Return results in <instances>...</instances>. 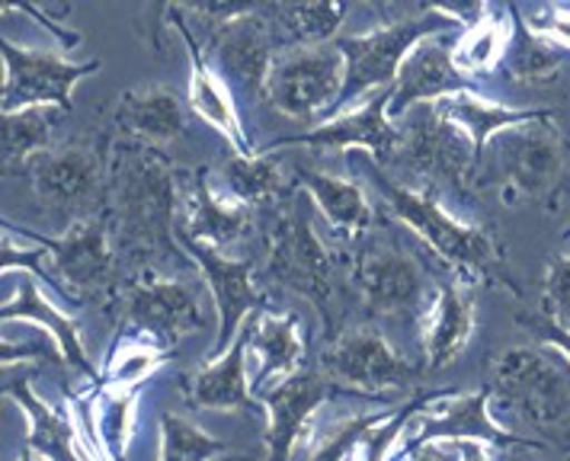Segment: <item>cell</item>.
Returning a JSON list of instances; mask_svg holds the SVG:
<instances>
[{
	"label": "cell",
	"mask_w": 570,
	"mask_h": 461,
	"mask_svg": "<svg viewBox=\"0 0 570 461\" xmlns=\"http://www.w3.org/2000/svg\"><path fill=\"white\" fill-rule=\"evenodd\" d=\"M3 394L23 410L29 423L27 445L36 455H42L46 461H90L75 413L52 408L46 398H39L32 391L29 375H7Z\"/></svg>",
	"instance_id": "27"
},
{
	"label": "cell",
	"mask_w": 570,
	"mask_h": 461,
	"mask_svg": "<svg viewBox=\"0 0 570 461\" xmlns=\"http://www.w3.org/2000/svg\"><path fill=\"white\" fill-rule=\"evenodd\" d=\"M170 20H174V29L183 36L186 49H189V106H193V112L215 128L218 135H225V141L232 145L234 154L254 157L257 151H254V141L244 131L237 102L232 97V84L208 65L203 49L196 46V36H193L189 23L180 20V7L170 10Z\"/></svg>",
	"instance_id": "21"
},
{
	"label": "cell",
	"mask_w": 570,
	"mask_h": 461,
	"mask_svg": "<svg viewBox=\"0 0 570 461\" xmlns=\"http://www.w3.org/2000/svg\"><path fill=\"white\" fill-rule=\"evenodd\" d=\"M317 372L327 375L331 382L353 391L356 398H368L375 404H385V391L394 388H414L423 369L411 365L401 356L385 333L379 327H346L337 336L327 340L317 359Z\"/></svg>",
	"instance_id": "8"
},
{
	"label": "cell",
	"mask_w": 570,
	"mask_h": 461,
	"mask_svg": "<svg viewBox=\"0 0 570 461\" xmlns=\"http://www.w3.org/2000/svg\"><path fill=\"white\" fill-rule=\"evenodd\" d=\"M170 353L174 350H164L145 336H116L100 369V382L112 388H141L170 359Z\"/></svg>",
	"instance_id": "35"
},
{
	"label": "cell",
	"mask_w": 570,
	"mask_h": 461,
	"mask_svg": "<svg viewBox=\"0 0 570 461\" xmlns=\"http://www.w3.org/2000/svg\"><path fill=\"white\" fill-rule=\"evenodd\" d=\"M401 154L416 177L449 179L465 186L478 167L474 148L462 131L442 122L433 106H416L401 119Z\"/></svg>",
	"instance_id": "18"
},
{
	"label": "cell",
	"mask_w": 570,
	"mask_h": 461,
	"mask_svg": "<svg viewBox=\"0 0 570 461\" xmlns=\"http://www.w3.org/2000/svg\"><path fill=\"white\" fill-rule=\"evenodd\" d=\"M247 225H250V208L237 199H232V203L222 199L208 183V170H196L180 189V208H177V230L174 234L225 251L247 230Z\"/></svg>",
	"instance_id": "25"
},
{
	"label": "cell",
	"mask_w": 570,
	"mask_h": 461,
	"mask_svg": "<svg viewBox=\"0 0 570 461\" xmlns=\"http://www.w3.org/2000/svg\"><path fill=\"white\" fill-rule=\"evenodd\" d=\"M177 247L193 259V266H199L208 295H212V307L218 314L215 346L208 350L206 356V362H212L232 346L240 327L247 324V317L257 311V259H232L225 251L199 244V241H189V237H180V234H177Z\"/></svg>",
	"instance_id": "15"
},
{
	"label": "cell",
	"mask_w": 570,
	"mask_h": 461,
	"mask_svg": "<svg viewBox=\"0 0 570 461\" xmlns=\"http://www.w3.org/2000/svg\"><path fill=\"white\" fill-rule=\"evenodd\" d=\"M394 408H375V410H360V413H350L343 420L327 423L324 430H317L305 449V459L302 461H353L360 442L365 439L368 430H375L382 420H389Z\"/></svg>",
	"instance_id": "36"
},
{
	"label": "cell",
	"mask_w": 570,
	"mask_h": 461,
	"mask_svg": "<svg viewBox=\"0 0 570 461\" xmlns=\"http://www.w3.org/2000/svg\"><path fill=\"white\" fill-rule=\"evenodd\" d=\"M493 167L500 199L517 203H558L564 189V141L554 122L522 126L493 138Z\"/></svg>",
	"instance_id": "10"
},
{
	"label": "cell",
	"mask_w": 570,
	"mask_h": 461,
	"mask_svg": "<svg viewBox=\"0 0 570 461\" xmlns=\"http://www.w3.org/2000/svg\"><path fill=\"white\" fill-rule=\"evenodd\" d=\"M513 55H517L513 75L522 77V80H548V77L558 71V65H561V58H564L561 49H554V46H548L544 39L532 36L522 23H519V39Z\"/></svg>",
	"instance_id": "39"
},
{
	"label": "cell",
	"mask_w": 570,
	"mask_h": 461,
	"mask_svg": "<svg viewBox=\"0 0 570 461\" xmlns=\"http://www.w3.org/2000/svg\"><path fill=\"white\" fill-rule=\"evenodd\" d=\"M522 23V20H519ZM525 29L554 49H570V7H542L525 17Z\"/></svg>",
	"instance_id": "41"
},
{
	"label": "cell",
	"mask_w": 570,
	"mask_h": 461,
	"mask_svg": "<svg viewBox=\"0 0 570 461\" xmlns=\"http://www.w3.org/2000/svg\"><path fill=\"white\" fill-rule=\"evenodd\" d=\"M116 128L138 145L164 148L183 138V106L170 87H138L116 100Z\"/></svg>",
	"instance_id": "29"
},
{
	"label": "cell",
	"mask_w": 570,
	"mask_h": 461,
	"mask_svg": "<svg viewBox=\"0 0 570 461\" xmlns=\"http://www.w3.org/2000/svg\"><path fill=\"white\" fill-rule=\"evenodd\" d=\"M266 254H269V279L308 298L334 333V317H331L334 259L324 247V241L317 237L312 218L302 208L279 205L273 212L269 230H266Z\"/></svg>",
	"instance_id": "4"
},
{
	"label": "cell",
	"mask_w": 570,
	"mask_h": 461,
	"mask_svg": "<svg viewBox=\"0 0 570 461\" xmlns=\"http://www.w3.org/2000/svg\"><path fill=\"white\" fill-rule=\"evenodd\" d=\"M17 461H46V459H42V455H36V452H32V449L27 445V449L20 452V459H17Z\"/></svg>",
	"instance_id": "45"
},
{
	"label": "cell",
	"mask_w": 570,
	"mask_h": 461,
	"mask_svg": "<svg viewBox=\"0 0 570 461\" xmlns=\"http://www.w3.org/2000/svg\"><path fill=\"white\" fill-rule=\"evenodd\" d=\"M305 333L302 321L295 314H254V331H250V356L257 359V379L254 394L288 382L305 369Z\"/></svg>",
	"instance_id": "28"
},
{
	"label": "cell",
	"mask_w": 570,
	"mask_h": 461,
	"mask_svg": "<svg viewBox=\"0 0 570 461\" xmlns=\"http://www.w3.org/2000/svg\"><path fill=\"white\" fill-rule=\"evenodd\" d=\"M372 179H375L391 215L414 230L416 237H423L430 244V251L445 259L455 273H465V276L484 282H503L513 295H519V285L507 269L503 251L497 247V241L488 230L468 225L459 215H452L430 186L411 189V186H401L394 179L382 177L379 170H372Z\"/></svg>",
	"instance_id": "2"
},
{
	"label": "cell",
	"mask_w": 570,
	"mask_h": 461,
	"mask_svg": "<svg viewBox=\"0 0 570 461\" xmlns=\"http://www.w3.org/2000/svg\"><path fill=\"white\" fill-rule=\"evenodd\" d=\"M459 455H462V461H493L488 445H481V442H462L459 445Z\"/></svg>",
	"instance_id": "44"
},
{
	"label": "cell",
	"mask_w": 570,
	"mask_h": 461,
	"mask_svg": "<svg viewBox=\"0 0 570 461\" xmlns=\"http://www.w3.org/2000/svg\"><path fill=\"white\" fill-rule=\"evenodd\" d=\"M346 80V58L337 42L279 55L266 77L263 97L283 116L302 126H321L337 112Z\"/></svg>",
	"instance_id": "7"
},
{
	"label": "cell",
	"mask_w": 570,
	"mask_h": 461,
	"mask_svg": "<svg viewBox=\"0 0 570 461\" xmlns=\"http://www.w3.org/2000/svg\"><path fill=\"white\" fill-rule=\"evenodd\" d=\"M544 317H551L558 327L570 331V254L554 256L544 269L542 282Z\"/></svg>",
	"instance_id": "40"
},
{
	"label": "cell",
	"mask_w": 570,
	"mask_h": 461,
	"mask_svg": "<svg viewBox=\"0 0 570 461\" xmlns=\"http://www.w3.org/2000/svg\"><path fill=\"white\" fill-rule=\"evenodd\" d=\"M391 97H394V87L379 90L360 109H343L327 122L308 128L302 135L276 138L263 154H276L283 148H334V151L365 148L379 164H389L394 154H401V128L394 126L389 116Z\"/></svg>",
	"instance_id": "17"
},
{
	"label": "cell",
	"mask_w": 570,
	"mask_h": 461,
	"mask_svg": "<svg viewBox=\"0 0 570 461\" xmlns=\"http://www.w3.org/2000/svg\"><path fill=\"white\" fill-rule=\"evenodd\" d=\"M292 183L302 186V189L312 196L314 208L324 215V222H327L331 230L340 234V237L356 241V237H365V230L372 228V222H375L372 205H368L365 193L353 183V179L298 167Z\"/></svg>",
	"instance_id": "30"
},
{
	"label": "cell",
	"mask_w": 570,
	"mask_h": 461,
	"mask_svg": "<svg viewBox=\"0 0 570 461\" xmlns=\"http://www.w3.org/2000/svg\"><path fill=\"white\" fill-rule=\"evenodd\" d=\"M519 324L535 333V340H539L542 346L558 350V353L570 362V331L558 327V324H554L551 317H544V314H519Z\"/></svg>",
	"instance_id": "42"
},
{
	"label": "cell",
	"mask_w": 570,
	"mask_h": 461,
	"mask_svg": "<svg viewBox=\"0 0 570 461\" xmlns=\"http://www.w3.org/2000/svg\"><path fill=\"white\" fill-rule=\"evenodd\" d=\"M3 55V87L0 102L3 112H20L29 106H55L71 109V97L83 77L97 75L100 61H71L55 51H36L13 46L7 36L0 39Z\"/></svg>",
	"instance_id": "13"
},
{
	"label": "cell",
	"mask_w": 570,
	"mask_h": 461,
	"mask_svg": "<svg viewBox=\"0 0 570 461\" xmlns=\"http://www.w3.org/2000/svg\"><path fill=\"white\" fill-rule=\"evenodd\" d=\"M436 109L442 122L462 131L468 138V145L474 148V157L481 164L484 148H491L493 138L513 131L522 126H539V122H554V109H517V106H507V102L488 100L481 97L478 90H459V94H449L442 100L430 102Z\"/></svg>",
	"instance_id": "22"
},
{
	"label": "cell",
	"mask_w": 570,
	"mask_h": 461,
	"mask_svg": "<svg viewBox=\"0 0 570 461\" xmlns=\"http://www.w3.org/2000/svg\"><path fill=\"white\" fill-rule=\"evenodd\" d=\"M36 199L52 212L61 225V234L78 225L83 218L100 215L97 203L106 199L104 164L94 148L83 145H65L52 151L39 154L27 170Z\"/></svg>",
	"instance_id": "12"
},
{
	"label": "cell",
	"mask_w": 570,
	"mask_h": 461,
	"mask_svg": "<svg viewBox=\"0 0 570 461\" xmlns=\"http://www.w3.org/2000/svg\"><path fill=\"white\" fill-rule=\"evenodd\" d=\"M493 398L570 452V362L551 346H513L493 365Z\"/></svg>",
	"instance_id": "3"
},
{
	"label": "cell",
	"mask_w": 570,
	"mask_h": 461,
	"mask_svg": "<svg viewBox=\"0 0 570 461\" xmlns=\"http://www.w3.org/2000/svg\"><path fill=\"white\" fill-rule=\"evenodd\" d=\"M337 394H353V391L334 384L317 369H302L288 382L259 391L257 401L266 408V435H263L259 461H292L298 442L312 430L314 413Z\"/></svg>",
	"instance_id": "16"
},
{
	"label": "cell",
	"mask_w": 570,
	"mask_h": 461,
	"mask_svg": "<svg viewBox=\"0 0 570 461\" xmlns=\"http://www.w3.org/2000/svg\"><path fill=\"white\" fill-rule=\"evenodd\" d=\"M228 461H259V459H228Z\"/></svg>",
	"instance_id": "46"
},
{
	"label": "cell",
	"mask_w": 570,
	"mask_h": 461,
	"mask_svg": "<svg viewBox=\"0 0 570 461\" xmlns=\"http://www.w3.org/2000/svg\"><path fill=\"white\" fill-rule=\"evenodd\" d=\"M517 10L513 7H481L478 20L465 26V32L452 42V65L459 75L478 77L491 75L493 68L507 58L517 36Z\"/></svg>",
	"instance_id": "31"
},
{
	"label": "cell",
	"mask_w": 570,
	"mask_h": 461,
	"mask_svg": "<svg viewBox=\"0 0 570 461\" xmlns=\"http://www.w3.org/2000/svg\"><path fill=\"white\" fill-rule=\"evenodd\" d=\"M459 90H468V77L459 75V68L452 65V49L442 46L440 36H430L401 65L389 106L391 122H401L414 106L436 102Z\"/></svg>",
	"instance_id": "26"
},
{
	"label": "cell",
	"mask_w": 570,
	"mask_h": 461,
	"mask_svg": "<svg viewBox=\"0 0 570 461\" xmlns=\"http://www.w3.org/2000/svg\"><path fill=\"white\" fill-rule=\"evenodd\" d=\"M474 331V298L462 282H436L420 321V356L426 372H440L465 353Z\"/></svg>",
	"instance_id": "23"
},
{
	"label": "cell",
	"mask_w": 570,
	"mask_h": 461,
	"mask_svg": "<svg viewBox=\"0 0 570 461\" xmlns=\"http://www.w3.org/2000/svg\"><path fill=\"white\" fill-rule=\"evenodd\" d=\"M203 285L145 273L119 292L122 317L135 333L148 336L164 350H174L177 340L208 327L212 295L208 288L203 292Z\"/></svg>",
	"instance_id": "11"
},
{
	"label": "cell",
	"mask_w": 570,
	"mask_h": 461,
	"mask_svg": "<svg viewBox=\"0 0 570 461\" xmlns=\"http://www.w3.org/2000/svg\"><path fill=\"white\" fill-rule=\"evenodd\" d=\"M564 237H570V228H568V230H564Z\"/></svg>",
	"instance_id": "47"
},
{
	"label": "cell",
	"mask_w": 570,
	"mask_h": 461,
	"mask_svg": "<svg viewBox=\"0 0 570 461\" xmlns=\"http://www.w3.org/2000/svg\"><path fill=\"white\" fill-rule=\"evenodd\" d=\"M0 317L3 321H32L39 327H46L55 343V353L61 356V362L68 369H75L80 375H87L90 382H100V369L87 359V350H83V340H80L78 321L55 305L52 298L39 288L36 276H27V273H17V285L13 292L3 298V307H0Z\"/></svg>",
	"instance_id": "24"
},
{
	"label": "cell",
	"mask_w": 570,
	"mask_h": 461,
	"mask_svg": "<svg viewBox=\"0 0 570 461\" xmlns=\"http://www.w3.org/2000/svg\"><path fill=\"white\" fill-rule=\"evenodd\" d=\"M276 32H283L285 42L298 46H331L337 29L346 20V3H273L263 7Z\"/></svg>",
	"instance_id": "33"
},
{
	"label": "cell",
	"mask_w": 570,
	"mask_h": 461,
	"mask_svg": "<svg viewBox=\"0 0 570 461\" xmlns=\"http://www.w3.org/2000/svg\"><path fill=\"white\" fill-rule=\"evenodd\" d=\"M353 288L363 305L385 321H423L430 307V282L414 256L391 244H368L353 259Z\"/></svg>",
	"instance_id": "14"
},
{
	"label": "cell",
	"mask_w": 570,
	"mask_h": 461,
	"mask_svg": "<svg viewBox=\"0 0 570 461\" xmlns=\"http://www.w3.org/2000/svg\"><path fill=\"white\" fill-rule=\"evenodd\" d=\"M225 183L232 189V199L240 205H269L285 196V177L279 170V160L273 154L257 151L254 157L234 154L222 167Z\"/></svg>",
	"instance_id": "34"
},
{
	"label": "cell",
	"mask_w": 570,
	"mask_h": 461,
	"mask_svg": "<svg viewBox=\"0 0 570 461\" xmlns=\"http://www.w3.org/2000/svg\"><path fill=\"white\" fill-rule=\"evenodd\" d=\"M430 17H436V7H426V13L414 17V20H397V23L372 29V32H363V36L340 39L337 46L343 51V58H346V80H343L337 112H343V106H350V102H365L368 97H375L379 90H389V87L397 84L404 58L423 39L442 36V29H445V23H433Z\"/></svg>",
	"instance_id": "9"
},
{
	"label": "cell",
	"mask_w": 570,
	"mask_h": 461,
	"mask_svg": "<svg viewBox=\"0 0 570 461\" xmlns=\"http://www.w3.org/2000/svg\"><path fill=\"white\" fill-rule=\"evenodd\" d=\"M160 459L157 461H212L228 452V445L208 435L199 423L186 420L180 413L164 410L160 420Z\"/></svg>",
	"instance_id": "37"
},
{
	"label": "cell",
	"mask_w": 570,
	"mask_h": 461,
	"mask_svg": "<svg viewBox=\"0 0 570 461\" xmlns=\"http://www.w3.org/2000/svg\"><path fill=\"white\" fill-rule=\"evenodd\" d=\"M257 314V311H254ZM254 314L240 327L237 340L218 359L206 362L193 375H183L180 391L186 404L199 410H237V413H254L266 416V408L257 401L254 384L247 379V356H250V331H254Z\"/></svg>",
	"instance_id": "19"
},
{
	"label": "cell",
	"mask_w": 570,
	"mask_h": 461,
	"mask_svg": "<svg viewBox=\"0 0 570 461\" xmlns=\"http://www.w3.org/2000/svg\"><path fill=\"white\" fill-rule=\"evenodd\" d=\"M436 394H440V391H420L411 401H404L401 408H394V413H391L389 420H382L375 430L365 433V439L360 442V449H356V455H353V461H391V455L397 452V442H401V435L407 430V423L414 420L416 410L426 408Z\"/></svg>",
	"instance_id": "38"
},
{
	"label": "cell",
	"mask_w": 570,
	"mask_h": 461,
	"mask_svg": "<svg viewBox=\"0 0 570 461\" xmlns=\"http://www.w3.org/2000/svg\"><path fill=\"white\" fill-rule=\"evenodd\" d=\"M391 461H462V455H459V445L452 442H433L407 455H391Z\"/></svg>",
	"instance_id": "43"
},
{
	"label": "cell",
	"mask_w": 570,
	"mask_h": 461,
	"mask_svg": "<svg viewBox=\"0 0 570 461\" xmlns=\"http://www.w3.org/2000/svg\"><path fill=\"white\" fill-rule=\"evenodd\" d=\"M55 106H29L20 112H3L0 119V160L3 170H27L39 154L52 151Z\"/></svg>",
	"instance_id": "32"
},
{
	"label": "cell",
	"mask_w": 570,
	"mask_h": 461,
	"mask_svg": "<svg viewBox=\"0 0 570 461\" xmlns=\"http://www.w3.org/2000/svg\"><path fill=\"white\" fill-rule=\"evenodd\" d=\"M491 384L481 391H459V394L440 391L426 408L416 410L394 455H407L433 442H452V445L481 442L488 449L491 445L493 449H544L542 439L513 435L510 430H503L491 416Z\"/></svg>",
	"instance_id": "6"
},
{
	"label": "cell",
	"mask_w": 570,
	"mask_h": 461,
	"mask_svg": "<svg viewBox=\"0 0 570 461\" xmlns=\"http://www.w3.org/2000/svg\"><path fill=\"white\" fill-rule=\"evenodd\" d=\"M276 49H279V39H276V29L263 7H254V10L218 26L215 55L222 61L225 80H234L244 94L263 97L266 77L279 58Z\"/></svg>",
	"instance_id": "20"
},
{
	"label": "cell",
	"mask_w": 570,
	"mask_h": 461,
	"mask_svg": "<svg viewBox=\"0 0 570 461\" xmlns=\"http://www.w3.org/2000/svg\"><path fill=\"white\" fill-rule=\"evenodd\" d=\"M106 177L104 212L116 225L122 251L157 254L177 247L180 183L167 154L126 138L109 154Z\"/></svg>",
	"instance_id": "1"
},
{
	"label": "cell",
	"mask_w": 570,
	"mask_h": 461,
	"mask_svg": "<svg viewBox=\"0 0 570 461\" xmlns=\"http://www.w3.org/2000/svg\"><path fill=\"white\" fill-rule=\"evenodd\" d=\"M17 230L46 251V259L55 266V276L61 279L68 298H94L100 305L119 298V254L112 247V228L106 212L71 225L61 237H46L32 228Z\"/></svg>",
	"instance_id": "5"
}]
</instances>
